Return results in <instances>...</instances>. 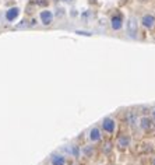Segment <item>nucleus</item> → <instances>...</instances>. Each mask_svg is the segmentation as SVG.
<instances>
[{"label": "nucleus", "mask_w": 155, "mask_h": 165, "mask_svg": "<svg viewBox=\"0 0 155 165\" xmlns=\"http://www.w3.org/2000/svg\"><path fill=\"white\" fill-rule=\"evenodd\" d=\"M18 13H20V10H18L17 7H13V9H10V10L6 13V18H7L9 21H13V20H16V18H17Z\"/></svg>", "instance_id": "9"}, {"label": "nucleus", "mask_w": 155, "mask_h": 165, "mask_svg": "<svg viewBox=\"0 0 155 165\" xmlns=\"http://www.w3.org/2000/svg\"><path fill=\"white\" fill-rule=\"evenodd\" d=\"M152 165H155V158H154V160H152Z\"/></svg>", "instance_id": "17"}, {"label": "nucleus", "mask_w": 155, "mask_h": 165, "mask_svg": "<svg viewBox=\"0 0 155 165\" xmlns=\"http://www.w3.org/2000/svg\"><path fill=\"white\" fill-rule=\"evenodd\" d=\"M52 18H53V14H52L51 11L45 10V11H42L41 13V20L45 25H49V24L52 22Z\"/></svg>", "instance_id": "6"}, {"label": "nucleus", "mask_w": 155, "mask_h": 165, "mask_svg": "<svg viewBox=\"0 0 155 165\" xmlns=\"http://www.w3.org/2000/svg\"><path fill=\"white\" fill-rule=\"evenodd\" d=\"M137 31H138V27H137V18L135 17H130L129 21H127V32L131 38H135L137 35Z\"/></svg>", "instance_id": "3"}, {"label": "nucleus", "mask_w": 155, "mask_h": 165, "mask_svg": "<svg viewBox=\"0 0 155 165\" xmlns=\"http://www.w3.org/2000/svg\"><path fill=\"white\" fill-rule=\"evenodd\" d=\"M90 139H91L92 141H98V140L101 139V132H99V129L94 127L92 130H91V134H90Z\"/></svg>", "instance_id": "10"}, {"label": "nucleus", "mask_w": 155, "mask_h": 165, "mask_svg": "<svg viewBox=\"0 0 155 165\" xmlns=\"http://www.w3.org/2000/svg\"><path fill=\"white\" fill-rule=\"evenodd\" d=\"M102 150H103V153H105V154H109V153H111V150H112V144L109 143V141H108V143H105V147H103Z\"/></svg>", "instance_id": "12"}, {"label": "nucleus", "mask_w": 155, "mask_h": 165, "mask_svg": "<svg viewBox=\"0 0 155 165\" xmlns=\"http://www.w3.org/2000/svg\"><path fill=\"white\" fill-rule=\"evenodd\" d=\"M102 127L103 130H106L108 133H113L115 132V121L111 118H105L102 122Z\"/></svg>", "instance_id": "5"}, {"label": "nucleus", "mask_w": 155, "mask_h": 165, "mask_svg": "<svg viewBox=\"0 0 155 165\" xmlns=\"http://www.w3.org/2000/svg\"><path fill=\"white\" fill-rule=\"evenodd\" d=\"M140 126L145 133H148L150 136H155V123L152 119H150L148 116H143L140 119Z\"/></svg>", "instance_id": "1"}, {"label": "nucleus", "mask_w": 155, "mask_h": 165, "mask_svg": "<svg viewBox=\"0 0 155 165\" xmlns=\"http://www.w3.org/2000/svg\"><path fill=\"white\" fill-rule=\"evenodd\" d=\"M77 34H80V35H87V36H88V35H91L90 32H85V31H77Z\"/></svg>", "instance_id": "14"}, {"label": "nucleus", "mask_w": 155, "mask_h": 165, "mask_svg": "<svg viewBox=\"0 0 155 165\" xmlns=\"http://www.w3.org/2000/svg\"><path fill=\"white\" fill-rule=\"evenodd\" d=\"M152 151V144L151 143H141L138 145V153L140 154H148Z\"/></svg>", "instance_id": "8"}, {"label": "nucleus", "mask_w": 155, "mask_h": 165, "mask_svg": "<svg viewBox=\"0 0 155 165\" xmlns=\"http://www.w3.org/2000/svg\"><path fill=\"white\" fill-rule=\"evenodd\" d=\"M141 22H143V25H144L145 28H152L155 25V17L152 14H145L144 17L141 18Z\"/></svg>", "instance_id": "4"}, {"label": "nucleus", "mask_w": 155, "mask_h": 165, "mask_svg": "<svg viewBox=\"0 0 155 165\" xmlns=\"http://www.w3.org/2000/svg\"><path fill=\"white\" fill-rule=\"evenodd\" d=\"M140 1H141V3H144V1H148V0H140Z\"/></svg>", "instance_id": "16"}, {"label": "nucleus", "mask_w": 155, "mask_h": 165, "mask_svg": "<svg viewBox=\"0 0 155 165\" xmlns=\"http://www.w3.org/2000/svg\"><path fill=\"white\" fill-rule=\"evenodd\" d=\"M84 151H85V154H87V155H90V154H91V151H92V148H91V147H88V148H85Z\"/></svg>", "instance_id": "13"}, {"label": "nucleus", "mask_w": 155, "mask_h": 165, "mask_svg": "<svg viewBox=\"0 0 155 165\" xmlns=\"http://www.w3.org/2000/svg\"><path fill=\"white\" fill-rule=\"evenodd\" d=\"M116 145H117L119 150L124 151V150L130 145V136H129V134H120V136L117 137V140H116Z\"/></svg>", "instance_id": "2"}, {"label": "nucleus", "mask_w": 155, "mask_h": 165, "mask_svg": "<svg viewBox=\"0 0 155 165\" xmlns=\"http://www.w3.org/2000/svg\"><path fill=\"white\" fill-rule=\"evenodd\" d=\"M111 22H112V28H113V30H120V28H122V15H120V14L113 15Z\"/></svg>", "instance_id": "7"}, {"label": "nucleus", "mask_w": 155, "mask_h": 165, "mask_svg": "<svg viewBox=\"0 0 155 165\" xmlns=\"http://www.w3.org/2000/svg\"><path fill=\"white\" fill-rule=\"evenodd\" d=\"M52 164L53 165H64L66 164V160H64V157H62V155H56V157L52 158Z\"/></svg>", "instance_id": "11"}, {"label": "nucleus", "mask_w": 155, "mask_h": 165, "mask_svg": "<svg viewBox=\"0 0 155 165\" xmlns=\"http://www.w3.org/2000/svg\"><path fill=\"white\" fill-rule=\"evenodd\" d=\"M152 116H154V119H155V109H154V112H152Z\"/></svg>", "instance_id": "15"}]
</instances>
